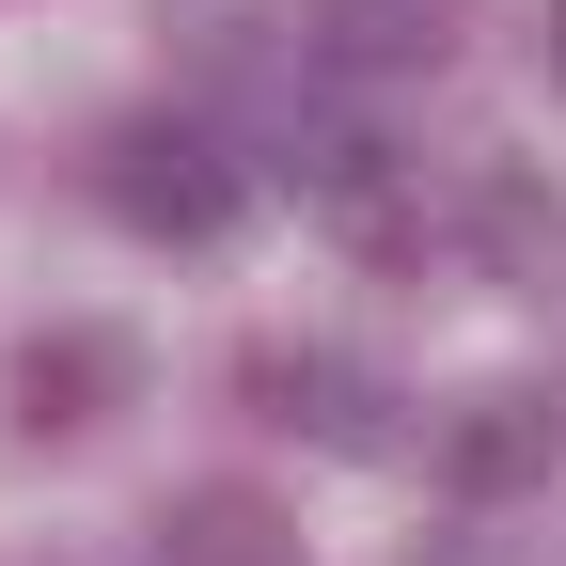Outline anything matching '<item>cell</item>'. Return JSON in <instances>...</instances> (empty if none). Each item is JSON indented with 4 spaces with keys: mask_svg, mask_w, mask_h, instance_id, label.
Instances as JSON below:
<instances>
[{
    "mask_svg": "<svg viewBox=\"0 0 566 566\" xmlns=\"http://www.w3.org/2000/svg\"><path fill=\"white\" fill-rule=\"evenodd\" d=\"M158 566H300V535H283L252 488H189V504L158 520Z\"/></svg>",
    "mask_w": 566,
    "mask_h": 566,
    "instance_id": "cell-5",
    "label": "cell"
},
{
    "mask_svg": "<svg viewBox=\"0 0 566 566\" xmlns=\"http://www.w3.org/2000/svg\"><path fill=\"white\" fill-rule=\"evenodd\" d=\"M441 472L472 488V504L535 488V472H551V409H535V394H488V409H457V424H441Z\"/></svg>",
    "mask_w": 566,
    "mask_h": 566,
    "instance_id": "cell-4",
    "label": "cell"
},
{
    "mask_svg": "<svg viewBox=\"0 0 566 566\" xmlns=\"http://www.w3.org/2000/svg\"><path fill=\"white\" fill-rule=\"evenodd\" d=\"M252 394H268V424H315V441H346V457L378 441V394L346 378L331 346H252Z\"/></svg>",
    "mask_w": 566,
    "mask_h": 566,
    "instance_id": "cell-3",
    "label": "cell"
},
{
    "mask_svg": "<svg viewBox=\"0 0 566 566\" xmlns=\"http://www.w3.org/2000/svg\"><path fill=\"white\" fill-rule=\"evenodd\" d=\"M126 394V346L111 331H32L17 346V424H32V441H48V424H95Z\"/></svg>",
    "mask_w": 566,
    "mask_h": 566,
    "instance_id": "cell-2",
    "label": "cell"
},
{
    "mask_svg": "<svg viewBox=\"0 0 566 566\" xmlns=\"http://www.w3.org/2000/svg\"><path fill=\"white\" fill-rule=\"evenodd\" d=\"M472 221H488V252H504V268H535V252H566V205H551L535 174H488V189H472Z\"/></svg>",
    "mask_w": 566,
    "mask_h": 566,
    "instance_id": "cell-6",
    "label": "cell"
},
{
    "mask_svg": "<svg viewBox=\"0 0 566 566\" xmlns=\"http://www.w3.org/2000/svg\"><path fill=\"white\" fill-rule=\"evenodd\" d=\"M535 63H551V95H566V0H551V17H535Z\"/></svg>",
    "mask_w": 566,
    "mask_h": 566,
    "instance_id": "cell-8",
    "label": "cell"
},
{
    "mask_svg": "<svg viewBox=\"0 0 566 566\" xmlns=\"http://www.w3.org/2000/svg\"><path fill=\"white\" fill-rule=\"evenodd\" d=\"M95 189H111L126 237H221V221H237V158H221L205 126H111Z\"/></svg>",
    "mask_w": 566,
    "mask_h": 566,
    "instance_id": "cell-1",
    "label": "cell"
},
{
    "mask_svg": "<svg viewBox=\"0 0 566 566\" xmlns=\"http://www.w3.org/2000/svg\"><path fill=\"white\" fill-rule=\"evenodd\" d=\"M441 17H457V0H331V32L363 48V63H424V48H441Z\"/></svg>",
    "mask_w": 566,
    "mask_h": 566,
    "instance_id": "cell-7",
    "label": "cell"
}]
</instances>
